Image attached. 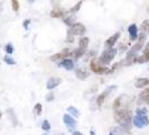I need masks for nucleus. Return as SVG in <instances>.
Instances as JSON below:
<instances>
[{
    "instance_id": "obj_1",
    "label": "nucleus",
    "mask_w": 149,
    "mask_h": 135,
    "mask_svg": "<svg viewBox=\"0 0 149 135\" xmlns=\"http://www.w3.org/2000/svg\"><path fill=\"white\" fill-rule=\"evenodd\" d=\"M114 122L119 125H126L132 123V112L128 109H118L113 112Z\"/></svg>"
},
{
    "instance_id": "obj_2",
    "label": "nucleus",
    "mask_w": 149,
    "mask_h": 135,
    "mask_svg": "<svg viewBox=\"0 0 149 135\" xmlns=\"http://www.w3.org/2000/svg\"><path fill=\"white\" fill-rule=\"evenodd\" d=\"M146 43V33H141L139 36H138V41H137V43L128 51L127 53V56H137V53L139 52V51H141L142 49H143V45Z\"/></svg>"
},
{
    "instance_id": "obj_3",
    "label": "nucleus",
    "mask_w": 149,
    "mask_h": 135,
    "mask_svg": "<svg viewBox=\"0 0 149 135\" xmlns=\"http://www.w3.org/2000/svg\"><path fill=\"white\" fill-rule=\"evenodd\" d=\"M116 55H117V50L114 47H112V49H105V51L99 58V61H100L101 64L108 65V64H110L112 61H113V59L116 58Z\"/></svg>"
},
{
    "instance_id": "obj_4",
    "label": "nucleus",
    "mask_w": 149,
    "mask_h": 135,
    "mask_svg": "<svg viewBox=\"0 0 149 135\" xmlns=\"http://www.w3.org/2000/svg\"><path fill=\"white\" fill-rule=\"evenodd\" d=\"M132 124L137 128H143L145 126L149 125V118L147 115L136 114L134 117H132Z\"/></svg>"
},
{
    "instance_id": "obj_5",
    "label": "nucleus",
    "mask_w": 149,
    "mask_h": 135,
    "mask_svg": "<svg viewBox=\"0 0 149 135\" xmlns=\"http://www.w3.org/2000/svg\"><path fill=\"white\" fill-rule=\"evenodd\" d=\"M90 68H91V71L94 72V73H97V75H102V73L108 72V68L105 67V65H103V64H101L99 59H97V58H94V59L91 60V62H90Z\"/></svg>"
},
{
    "instance_id": "obj_6",
    "label": "nucleus",
    "mask_w": 149,
    "mask_h": 135,
    "mask_svg": "<svg viewBox=\"0 0 149 135\" xmlns=\"http://www.w3.org/2000/svg\"><path fill=\"white\" fill-rule=\"evenodd\" d=\"M85 33H86V27L82 22H75L74 25L70 27V30H68V35H72V36H83Z\"/></svg>"
},
{
    "instance_id": "obj_7",
    "label": "nucleus",
    "mask_w": 149,
    "mask_h": 135,
    "mask_svg": "<svg viewBox=\"0 0 149 135\" xmlns=\"http://www.w3.org/2000/svg\"><path fill=\"white\" fill-rule=\"evenodd\" d=\"M63 122L66 125L67 129L70 132H74L76 128V120L73 118V116H71L70 114H64L63 115Z\"/></svg>"
},
{
    "instance_id": "obj_8",
    "label": "nucleus",
    "mask_w": 149,
    "mask_h": 135,
    "mask_svg": "<svg viewBox=\"0 0 149 135\" xmlns=\"http://www.w3.org/2000/svg\"><path fill=\"white\" fill-rule=\"evenodd\" d=\"M114 89H117V87L116 86H111V87H109L108 89H105L102 94H100L99 96H97V107H101V106L103 105V103H104V100H105V98H107V96L111 92L112 90H114Z\"/></svg>"
},
{
    "instance_id": "obj_9",
    "label": "nucleus",
    "mask_w": 149,
    "mask_h": 135,
    "mask_svg": "<svg viewBox=\"0 0 149 135\" xmlns=\"http://www.w3.org/2000/svg\"><path fill=\"white\" fill-rule=\"evenodd\" d=\"M71 53H70V49H63L62 51H60L58 53H56V54H54L52 55L51 58H49V60L51 61H57V60H64V59H66L67 56L70 55Z\"/></svg>"
},
{
    "instance_id": "obj_10",
    "label": "nucleus",
    "mask_w": 149,
    "mask_h": 135,
    "mask_svg": "<svg viewBox=\"0 0 149 135\" xmlns=\"http://www.w3.org/2000/svg\"><path fill=\"white\" fill-rule=\"evenodd\" d=\"M119 37H120V33H119V32H117L116 34H113L112 36H110V37H109L108 39H107V41H105V43H104L105 49H112V47L116 45V43L118 42Z\"/></svg>"
},
{
    "instance_id": "obj_11",
    "label": "nucleus",
    "mask_w": 149,
    "mask_h": 135,
    "mask_svg": "<svg viewBox=\"0 0 149 135\" xmlns=\"http://www.w3.org/2000/svg\"><path fill=\"white\" fill-rule=\"evenodd\" d=\"M62 82V79L61 78H57V77H52L47 80V83H46V88L48 90H53L54 88H56L57 86H60V83Z\"/></svg>"
},
{
    "instance_id": "obj_12",
    "label": "nucleus",
    "mask_w": 149,
    "mask_h": 135,
    "mask_svg": "<svg viewBox=\"0 0 149 135\" xmlns=\"http://www.w3.org/2000/svg\"><path fill=\"white\" fill-rule=\"evenodd\" d=\"M128 34H129V37L130 41H136L138 38V26L136 24H131L129 27H128Z\"/></svg>"
},
{
    "instance_id": "obj_13",
    "label": "nucleus",
    "mask_w": 149,
    "mask_h": 135,
    "mask_svg": "<svg viewBox=\"0 0 149 135\" xmlns=\"http://www.w3.org/2000/svg\"><path fill=\"white\" fill-rule=\"evenodd\" d=\"M149 86V79L148 78H138L134 82V87L137 89H142L145 87Z\"/></svg>"
},
{
    "instance_id": "obj_14",
    "label": "nucleus",
    "mask_w": 149,
    "mask_h": 135,
    "mask_svg": "<svg viewBox=\"0 0 149 135\" xmlns=\"http://www.w3.org/2000/svg\"><path fill=\"white\" fill-rule=\"evenodd\" d=\"M139 100L143 104H146V105H149V88H146L140 92Z\"/></svg>"
},
{
    "instance_id": "obj_15",
    "label": "nucleus",
    "mask_w": 149,
    "mask_h": 135,
    "mask_svg": "<svg viewBox=\"0 0 149 135\" xmlns=\"http://www.w3.org/2000/svg\"><path fill=\"white\" fill-rule=\"evenodd\" d=\"M61 67H63L67 71H71L74 69V62L71 60V59H64V60L61 62Z\"/></svg>"
},
{
    "instance_id": "obj_16",
    "label": "nucleus",
    "mask_w": 149,
    "mask_h": 135,
    "mask_svg": "<svg viewBox=\"0 0 149 135\" xmlns=\"http://www.w3.org/2000/svg\"><path fill=\"white\" fill-rule=\"evenodd\" d=\"M89 43H90L89 37H85V36H84V37H81L80 41H79V49L86 51V49H88V46H89Z\"/></svg>"
},
{
    "instance_id": "obj_17",
    "label": "nucleus",
    "mask_w": 149,
    "mask_h": 135,
    "mask_svg": "<svg viewBox=\"0 0 149 135\" xmlns=\"http://www.w3.org/2000/svg\"><path fill=\"white\" fill-rule=\"evenodd\" d=\"M123 95H121V96H119L118 98H116V100L113 101V106H112V108H113V110H118V109H120V107H121V105H122V99H123Z\"/></svg>"
},
{
    "instance_id": "obj_18",
    "label": "nucleus",
    "mask_w": 149,
    "mask_h": 135,
    "mask_svg": "<svg viewBox=\"0 0 149 135\" xmlns=\"http://www.w3.org/2000/svg\"><path fill=\"white\" fill-rule=\"evenodd\" d=\"M51 17L52 18H62V17H64V11H62L60 9H54L51 11Z\"/></svg>"
},
{
    "instance_id": "obj_19",
    "label": "nucleus",
    "mask_w": 149,
    "mask_h": 135,
    "mask_svg": "<svg viewBox=\"0 0 149 135\" xmlns=\"http://www.w3.org/2000/svg\"><path fill=\"white\" fill-rule=\"evenodd\" d=\"M67 112H70V115H71V116H74V117H79V116H80V112H79V109H77V108H75L74 106H70V107H67Z\"/></svg>"
},
{
    "instance_id": "obj_20",
    "label": "nucleus",
    "mask_w": 149,
    "mask_h": 135,
    "mask_svg": "<svg viewBox=\"0 0 149 135\" xmlns=\"http://www.w3.org/2000/svg\"><path fill=\"white\" fill-rule=\"evenodd\" d=\"M75 75H76V77H77L79 79H81V80H85V79L89 77L88 72H85V71H83V70H76V71H75Z\"/></svg>"
},
{
    "instance_id": "obj_21",
    "label": "nucleus",
    "mask_w": 149,
    "mask_h": 135,
    "mask_svg": "<svg viewBox=\"0 0 149 135\" xmlns=\"http://www.w3.org/2000/svg\"><path fill=\"white\" fill-rule=\"evenodd\" d=\"M3 62H5V63H7L8 65H15L16 64V61L14 60L11 56H9V55L3 56Z\"/></svg>"
},
{
    "instance_id": "obj_22",
    "label": "nucleus",
    "mask_w": 149,
    "mask_h": 135,
    "mask_svg": "<svg viewBox=\"0 0 149 135\" xmlns=\"http://www.w3.org/2000/svg\"><path fill=\"white\" fill-rule=\"evenodd\" d=\"M86 51H84V50H81V49H77L76 51L74 52V59L75 60H79L80 58H82L83 55L85 54Z\"/></svg>"
},
{
    "instance_id": "obj_23",
    "label": "nucleus",
    "mask_w": 149,
    "mask_h": 135,
    "mask_svg": "<svg viewBox=\"0 0 149 135\" xmlns=\"http://www.w3.org/2000/svg\"><path fill=\"white\" fill-rule=\"evenodd\" d=\"M141 30H142V32L149 34V20L146 19V20H143V22H141Z\"/></svg>"
},
{
    "instance_id": "obj_24",
    "label": "nucleus",
    "mask_w": 149,
    "mask_h": 135,
    "mask_svg": "<svg viewBox=\"0 0 149 135\" xmlns=\"http://www.w3.org/2000/svg\"><path fill=\"white\" fill-rule=\"evenodd\" d=\"M74 22H75V16H73V17L68 16V17H66V18H64V22H65L66 25H68V26L74 25V24H75Z\"/></svg>"
},
{
    "instance_id": "obj_25",
    "label": "nucleus",
    "mask_w": 149,
    "mask_h": 135,
    "mask_svg": "<svg viewBox=\"0 0 149 135\" xmlns=\"http://www.w3.org/2000/svg\"><path fill=\"white\" fill-rule=\"evenodd\" d=\"M83 1H80V2H77L76 5H75L74 7L72 8L71 10H70V13H72V14H76L79 10H80V8H81V6H82Z\"/></svg>"
},
{
    "instance_id": "obj_26",
    "label": "nucleus",
    "mask_w": 149,
    "mask_h": 135,
    "mask_svg": "<svg viewBox=\"0 0 149 135\" xmlns=\"http://www.w3.org/2000/svg\"><path fill=\"white\" fill-rule=\"evenodd\" d=\"M42 110H43V107H42V104L40 103H37L36 105H35V107H34V112H36V115H40L42 114Z\"/></svg>"
},
{
    "instance_id": "obj_27",
    "label": "nucleus",
    "mask_w": 149,
    "mask_h": 135,
    "mask_svg": "<svg viewBox=\"0 0 149 135\" xmlns=\"http://www.w3.org/2000/svg\"><path fill=\"white\" fill-rule=\"evenodd\" d=\"M42 129L43 131H51V124H49V122L48 120H44L43 123H42Z\"/></svg>"
},
{
    "instance_id": "obj_28",
    "label": "nucleus",
    "mask_w": 149,
    "mask_h": 135,
    "mask_svg": "<svg viewBox=\"0 0 149 135\" xmlns=\"http://www.w3.org/2000/svg\"><path fill=\"white\" fill-rule=\"evenodd\" d=\"M11 7L14 11H18L19 10V2L18 0H11Z\"/></svg>"
},
{
    "instance_id": "obj_29",
    "label": "nucleus",
    "mask_w": 149,
    "mask_h": 135,
    "mask_svg": "<svg viewBox=\"0 0 149 135\" xmlns=\"http://www.w3.org/2000/svg\"><path fill=\"white\" fill-rule=\"evenodd\" d=\"M5 51L8 53V55H9V54H13V53H14V46H13V44L9 43V44L6 45V46H5Z\"/></svg>"
},
{
    "instance_id": "obj_30",
    "label": "nucleus",
    "mask_w": 149,
    "mask_h": 135,
    "mask_svg": "<svg viewBox=\"0 0 149 135\" xmlns=\"http://www.w3.org/2000/svg\"><path fill=\"white\" fill-rule=\"evenodd\" d=\"M7 112H8V115L11 117V120H13V123H14V125H16V124H17V120L15 118V114H14V110H13V109H9Z\"/></svg>"
},
{
    "instance_id": "obj_31",
    "label": "nucleus",
    "mask_w": 149,
    "mask_h": 135,
    "mask_svg": "<svg viewBox=\"0 0 149 135\" xmlns=\"http://www.w3.org/2000/svg\"><path fill=\"white\" fill-rule=\"evenodd\" d=\"M147 112L148 110L146 108H137V110H136V114H141V115H147Z\"/></svg>"
},
{
    "instance_id": "obj_32",
    "label": "nucleus",
    "mask_w": 149,
    "mask_h": 135,
    "mask_svg": "<svg viewBox=\"0 0 149 135\" xmlns=\"http://www.w3.org/2000/svg\"><path fill=\"white\" fill-rule=\"evenodd\" d=\"M53 99H54V95H53V94H48V95L46 96V100H47V101H52Z\"/></svg>"
},
{
    "instance_id": "obj_33",
    "label": "nucleus",
    "mask_w": 149,
    "mask_h": 135,
    "mask_svg": "<svg viewBox=\"0 0 149 135\" xmlns=\"http://www.w3.org/2000/svg\"><path fill=\"white\" fill-rule=\"evenodd\" d=\"M29 22H30V19H27V20H25V22H24V27H25V28H28V25H29Z\"/></svg>"
},
{
    "instance_id": "obj_34",
    "label": "nucleus",
    "mask_w": 149,
    "mask_h": 135,
    "mask_svg": "<svg viewBox=\"0 0 149 135\" xmlns=\"http://www.w3.org/2000/svg\"><path fill=\"white\" fill-rule=\"evenodd\" d=\"M143 52H149V42L146 44V46L143 47Z\"/></svg>"
},
{
    "instance_id": "obj_35",
    "label": "nucleus",
    "mask_w": 149,
    "mask_h": 135,
    "mask_svg": "<svg viewBox=\"0 0 149 135\" xmlns=\"http://www.w3.org/2000/svg\"><path fill=\"white\" fill-rule=\"evenodd\" d=\"M72 135H83L81 132H73V134Z\"/></svg>"
},
{
    "instance_id": "obj_36",
    "label": "nucleus",
    "mask_w": 149,
    "mask_h": 135,
    "mask_svg": "<svg viewBox=\"0 0 149 135\" xmlns=\"http://www.w3.org/2000/svg\"><path fill=\"white\" fill-rule=\"evenodd\" d=\"M0 117H1V112H0Z\"/></svg>"
}]
</instances>
